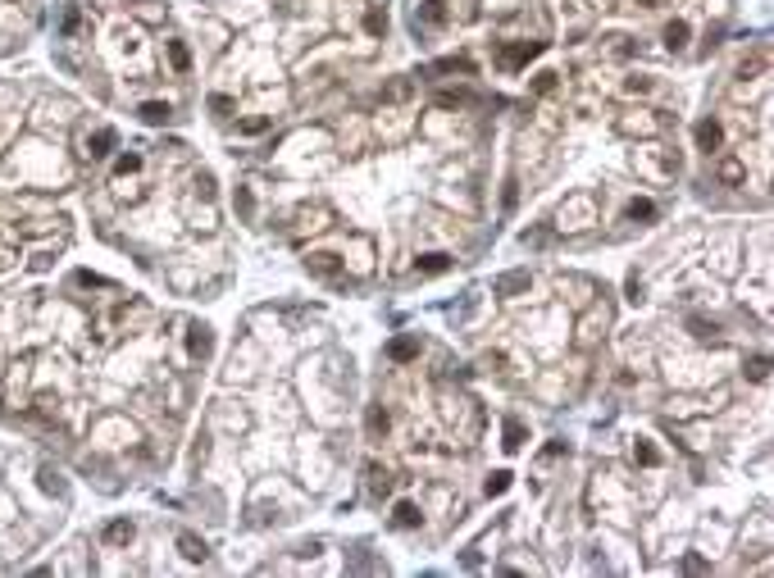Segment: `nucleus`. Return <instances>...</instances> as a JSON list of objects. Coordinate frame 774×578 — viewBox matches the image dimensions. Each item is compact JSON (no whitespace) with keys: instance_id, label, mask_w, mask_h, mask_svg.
<instances>
[{"instance_id":"nucleus-1","label":"nucleus","mask_w":774,"mask_h":578,"mask_svg":"<svg viewBox=\"0 0 774 578\" xmlns=\"http://www.w3.org/2000/svg\"><path fill=\"white\" fill-rule=\"evenodd\" d=\"M588 223H592V201L588 196H574L569 205H560V214H556V228H569V232L588 228Z\"/></svg>"},{"instance_id":"nucleus-2","label":"nucleus","mask_w":774,"mask_h":578,"mask_svg":"<svg viewBox=\"0 0 774 578\" xmlns=\"http://www.w3.org/2000/svg\"><path fill=\"white\" fill-rule=\"evenodd\" d=\"M424 351V342H419V333H401V337H392L387 342V360H396V364H410L414 355Z\"/></svg>"},{"instance_id":"nucleus-3","label":"nucleus","mask_w":774,"mask_h":578,"mask_svg":"<svg viewBox=\"0 0 774 578\" xmlns=\"http://www.w3.org/2000/svg\"><path fill=\"white\" fill-rule=\"evenodd\" d=\"M210 351H214V328L192 324V333H187V355H192V360H210Z\"/></svg>"},{"instance_id":"nucleus-4","label":"nucleus","mask_w":774,"mask_h":578,"mask_svg":"<svg viewBox=\"0 0 774 578\" xmlns=\"http://www.w3.org/2000/svg\"><path fill=\"white\" fill-rule=\"evenodd\" d=\"M697 146H701L706 155H715V151L724 146V128H720V119H701V123H697Z\"/></svg>"},{"instance_id":"nucleus-5","label":"nucleus","mask_w":774,"mask_h":578,"mask_svg":"<svg viewBox=\"0 0 774 578\" xmlns=\"http://www.w3.org/2000/svg\"><path fill=\"white\" fill-rule=\"evenodd\" d=\"M638 169H643V174H674L679 169V160L674 155H656V151H638Z\"/></svg>"},{"instance_id":"nucleus-6","label":"nucleus","mask_w":774,"mask_h":578,"mask_svg":"<svg viewBox=\"0 0 774 578\" xmlns=\"http://www.w3.org/2000/svg\"><path fill=\"white\" fill-rule=\"evenodd\" d=\"M528 283H533V278H528V273H524V269H515V273H501V278L492 283V296H519V292H528Z\"/></svg>"},{"instance_id":"nucleus-7","label":"nucleus","mask_w":774,"mask_h":578,"mask_svg":"<svg viewBox=\"0 0 774 578\" xmlns=\"http://www.w3.org/2000/svg\"><path fill=\"white\" fill-rule=\"evenodd\" d=\"M537 50H542V41H519V46H506V50H501V64H506V68H519V64H528V59H533Z\"/></svg>"},{"instance_id":"nucleus-8","label":"nucleus","mask_w":774,"mask_h":578,"mask_svg":"<svg viewBox=\"0 0 774 578\" xmlns=\"http://www.w3.org/2000/svg\"><path fill=\"white\" fill-rule=\"evenodd\" d=\"M656 128H661V119H652V114H624L620 119V132H629V137H652Z\"/></svg>"},{"instance_id":"nucleus-9","label":"nucleus","mask_w":774,"mask_h":578,"mask_svg":"<svg viewBox=\"0 0 774 578\" xmlns=\"http://www.w3.org/2000/svg\"><path fill=\"white\" fill-rule=\"evenodd\" d=\"M306 269L319 273V278H338V273H342V260H338V255H328V251H319V255H310V260H306Z\"/></svg>"},{"instance_id":"nucleus-10","label":"nucleus","mask_w":774,"mask_h":578,"mask_svg":"<svg viewBox=\"0 0 774 578\" xmlns=\"http://www.w3.org/2000/svg\"><path fill=\"white\" fill-rule=\"evenodd\" d=\"M715 174H720V183H742V178H747V164H742L738 155H724V160L715 164Z\"/></svg>"},{"instance_id":"nucleus-11","label":"nucleus","mask_w":774,"mask_h":578,"mask_svg":"<svg viewBox=\"0 0 774 578\" xmlns=\"http://www.w3.org/2000/svg\"><path fill=\"white\" fill-rule=\"evenodd\" d=\"M365 424H369V437H383L387 428H392V415L383 410V405H369V415H365Z\"/></svg>"},{"instance_id":"nucleus-12","label":"nucleus","mask_w":774,"mask_h":578,"mask_svg":"<svg viewBox=\"0 0 774 578\" xmlns=\"http://www.w3.org/2000/svg\"><path fill=\"white\" fill-rule=\"evenodd\" d=\"M105 542H109V546L132 542V524H128V519H109V524H105Z\"/></svg>"},{"instance_id":"nucleus-13","label":"nucleus","mask_w":774,"mask_h":578,"mask_svg":"<svg viewBox=\"0 0 774 578\" xmlns=\"http://www.w3.org/2000/svg\"><path fill=\"white\" fill-rule=\"evenodd\" d=\"M164 50H169V64H174L178 73H187V68H192V50H187L183 41H169Z\"/></svg>"},{"instance_id":"nucleus-14","label":"nucleus","mask_w":774,"mask_h":578,"mask_svg":"<svg viewBox=\"0 0 774 578\" xmlns=\"http://www.w3.org/2000/svg\"><path fill=\"white\" fill-rule=\"evenodd\" d=\"M178 546H183L187 560H205V542H201L196 533H178Z\"/></svg>"},{"instance_id":"nucleus-15","label":"nucleus","mask_w":774,"mask_h":578,"mask_svg":"<svg viewBox=\"0 0 774 578\" xmlns=\"http://www.w3.org/2000/svg\"><path fill=\"white\" fill-rule=\"evenodd\" d=\"M524 437H528V428H524L519 419H506V442H501V447H506V451H519Z\"/></svg>"},{"instance_id":"nucleus-16","label":"nucleus","mask_w":774,"mask_h":578,"mask_svg":"<svg viewBox=\"0 0 774 578\" xmlns=\"http://www.w3.org/2000/svg\"><path fill=\"white\" fill-rule=\"evenodd\" d=\"M169 114H174V109L164 105V100H146V105H142V119L146 123H169Z\"/></svg>"},{"instance_id":"nucleus-17","label":"nucleus","mask_w":774,"mask_h":578,"mask_svg":"<svg viewBox=\"0 0 774 578\" xmlns=\"http://www.w3.org/2000/svg\"><path fill=\"white\" fill-rule=\"evenodd\" d=\"M683 41H688V23L674 19V23L665 28V46H670V50H683Z\"/></svg>"},{"instance_id":"nucleus-18","label":"nucleus","mask_w":774,"mask_h":578,"mask_svg":"<svg viewBox=\"0 0 774 578\" xmlns=\"http://www.w3.org/2000/svg\"><path fill=\"white\" fill-rule=\"evenodd\" d=\"M392 524L396 528H414V524H419V510H414L410 501H401V505H396V514H392Z\"/></svg>"},{"instance_id":"nucleus-19","label":"nucleus","mask_w":774,"mask_h":578,"mask_svg":"<svg viewBox=\"0 0 774 578\" xmlns=\"http://www.w3.org/2000/svg\"><path fill=\"white\" fill-rule=\"evenodd\" d=\"M510 487V474L506 469H497V474H488V483H483V492H488V496H501V492Z\"/></svg>"},{"instance_id":"nucleus-20","label":"nucleus","mask_w":774,"mask_h":578,"mask_svg":"<svg viewBox=\"0 0 774 578\" xmlns=\"http://www.w3.org/2000/svg\"><path fill=\"white\" fill-rule=\"evenodd\" d=\"M747 378L765 382V378H770V360H765V355H752V360H747Z\"/></svg>"},{"instance_id":"nucleus-21","label":"nucleus","mask_w":774,"mask_h":578,"mask_svg":"<svg viewBox=\"0 0 774 578\" xmlns=\"http://www.w3.org/2000/svg\"><path fill=\"white\" fill-rule=\"evenodd\" d=\"M232 205H237V214H241V218H251V214H255V196H251V192H246V187H237V196H232Z\"/></svg>"},{"instance_id":"nucleus-22","label":"nucleus","mask_w":774,"mask_h":578,"mask_svg":"<svg viewBox=\"0 0 774 578\" xmlns=\"http://www.w3.org/2000/svg\"><path fill=\"white\" fill-rule=\"evenodd\" d=\"M109 146H114V132H109V128H100L96 137H91V155L100 160V155H109Z\"/></svg>"},{"instance_id":"nucleus-23","label":"nucleus","mask_w":774,"mask_h":578,"mask_svg":"<svg viewBox=\"0 0 774 578\" xmlns=\"http://www.w3.org/2000/svg\"><path fill=\"white\" fill-rule=\"evenodd\" d=\"M442 269H451V255H424L419 260V273H442Z\"/></svg>"},{"instance_id":"nucleus-24","label":"nucleus","mask_w":774,"mask_h":578,"mask_svg":"<svg viewBox=\"0 0 774 578\" xmlns=\"http://www.w3.org/2000/svg\"><path fill=\"white\" fill-rule=\"evenodd\" d=\"M633 460H638V465H661L656 447H647V442H638V447H633Z\"/></svg>"},{"instance_id":"nucleus-25","label":"nucleus","mask_w":774,"mask_h":578,"mask_svg":"<svg viewBox=\"0 0 774 578\" xmlns=\"http://www.w3.org/2000/svg\"><path fill=\"white\" fill-rule=\"evenodd\" d=\"M369 487H374V496H387V492H392V478L378 474V469H369Z\"/></svg>"},{"instance_id":"nucleus-26","label":"nucleus","mask_w":774,"mask_h":578,"mask_svg":"<svg viewBox=\"0 0 774 578\" xmlns=\"http://www.w3.org/2000/svg\"><path fill=\"white\" fill-rule=\"evenodd\" d=\"M137 169H142V155H123L119 164H114V174L119 178H128V174H137Z\"/></svg>"},{"instance_id":"nucleus-27","label":"nucleus","mask_w":774,"mask_h":578,"mask_svg":"<svg viewBox=\"0 0 774 578\" xmlns=\"http://www.w3.org/2000/svg\"><path fill=\"white\" fill-rule=\"evenodd\" d=\"M629 218H656L652 201H629Z\"/></svg>"},{"instance_id":"nucleus-28","label":"nucleus","mask_w":774,"mask_h":578,"mask_svg":"<svg viewBox=\"0 0 774 578\" xmlns=\"http://www.w3.org/2000/svg\"><path fill=\"white\" fill-rule=\"evenodd\" d=\"M424 19H428V23H447V10H442V0H424Z\"/></svg>"},{"instance_id":"nucleus-29","label":"nucleus","mask_w":774,"mask_h":578,"mask_svg":"<svg viewBox=\"0 0 774 578\" xmlns=\"http://www.w3.org/2000/svg\"><path fill=\"white\" fill-rule=\"evenodd\" d=\"M624 91H629V96H647V91H652V77H629Z\"/></svg>"},{"instance_id":"nucleus-30","label":"nucleus","mask_w":774,"mask_h":578,"mask_svg":"<svg viewBox=\"0 0 774 578\" xmlns=\"http://www.w3.org/2000/svg\"><path fill=\"white\" fill-rule=\"evenodd\" d=\"M42 487L46 492H64V483H59V474H55V469H42Z\"/></svg>"},{"instance_id":"nucleus-31","label":"nucleus","mask_w":774,"mask_h":578,"mask_svg":"<svg viewBox=\"0 0 774 578\" xmlns=\"http://www.w3.org/2000/svg\"><path fill=\"white\" fill-rule=\"evenodd\" d=\"M383 96H387V100H405V96H410V82H392Z\"/></svg>"},{"instance_id":"nucleus-32","label":"nucleus","mask_w":774,"mask_h":578,"mask_svg":"<svg viewBox=\"0 0 774 578\" xmlns=\"http://www.w3.org/2000/svg\"><path fill=\"white\" fill-rule=\"evenodd\" d=\"M356 269H369V241H356Z\"/></svg>"},{"instance_id":"nucleus-33","label":"nucleus","mask_w":774,"mask_h":578,"mask_svg":"<svg viewBox=\"0 0 774 578\" xmlns=\"http://www.w3.org/2000/svg\"><path fill=\"white\" fill-rule=\"evenodd\" d=\"M688 324L697 328V337H715V333H720V328H715V324H706V319H688Z\"/></svg>"},{"instance_id":"nucleus-34","label":"nucleus","mask_w":774,"mask_h":578,"mask_svg":"<svg viewBox=\"0 0 774 578\" xmlns=\"http://www.w3.org/2000/svg\"><path fill=\"white\" fill-rule=\"evenodd\" d=\"M210 109H214V114H228L232 100H228V96H210Z\"/></svg>"},{"instance_id":"nucleus-35","label":"nucleus","mask_w":774,"mask_h":578,"mask_svg":"<svg viewBox=\"0 0 774 578\" xmlns=\"http://www.w3.org/2000/svg\"><path fill=\"white\" fill-rule=\"evenodd\" d=\"M264 128H269V119H246L241 123V132H264Z\"/></svg>"},{"instance_id":"nucleus-36","label":"nucleus","mask_w":774,"mask_h":578,"mask_svg":"<svg viewBox=\"0 0 774 578\" xmlns=\"http://www.w3.org/2000/svg\"><path fill=\"white\" fill-rule=\"evenodd\" d=\"M643 5H661V0H643Z\"/></svg>"}]
</instances>
